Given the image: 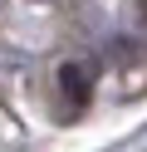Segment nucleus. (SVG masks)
I'll use <instances>...</instances> for the list:
<instances>
[{
	"label": "nucleus",
	"mask_w": 147,
	"mask_h": 152,
	"mask_svg": "<svg viewBox=\"0 0 147 152\" xmlns=\"http://www.w3.org/2000/svg\"><path fill=\"white\" fill-rule=\"evenodd\" d=\"M88 93H93V74L83 69V64H64L59 69V98H64V113H78L88 103Z\"/></svg>",
	"instance_id": "f257e3e1"
}]
</instances>
